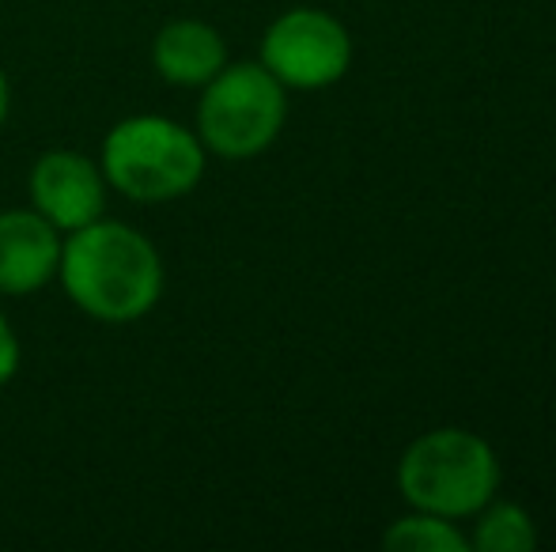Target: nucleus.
Here are the masks:
<instances>
[{"label": "nucleus", "instance_id": "obj_8", "mask_svg": "<svg viewBox=\"0 0 556 552\" xmlns=\"http://www.w3.org/2000/svg\"><path fill=\"white\" fill-rule=\"evenodd\" d=\"M152 65L175 88H205L227 65V46L208 23L170 20L152 42Z\"/></svg>", "mask_w": 556, "mask_h": 552}, {"label": "nucleus", "instance_id": "obj_4", "mask_svg": "<svg viewBox=\"0 0 556 552\" xmlns=\"http://www.w3.org/2000/svg\"><path fill=\"white\" fill-rule=\"evenodd\" d=\"M285 84L265 65H224L205 84L198 106V137L205 152L250 159L265 152L285 126Z\"/></svg>", "mask_w": 556, "mask_h": 552}, {"label": "nucleus", "instance_id": "obj_7", "mask_svg": "<svg viewBox=\"0 0 556 552\" xmlns=\"http://www.w3.org/2000/svg\"><path fill=\"white\" fill-rule=\"evenodd\" d=\"M61 231L35 208L0 213V295H30L58 280Z\"/></svg>", "mask_w": 556, "mask_h": 552}, {"label": "nucleus", "instance_id": "obj_9", "mask_svg": "<svg viewBox=\"0 0 556 552\" xmlns=\"http://www.w3.org/2000/svg\"><path fill=\"white\" fill-rule=\"evenodd\" d=\"M382 545L397 549V552H462L469 545L443 515H409V518H397L387 534H382Z\"/></svg>", "mask_w": 556, "mask_h": 552}, {"label": "nucleus", "instance_id": "obj_11", "mask_svg": "<svg viewBox=\"0 0 556 552\" xmlns=\"http://www.w3.org/2000/svg\"><path fill=\"white\" fill-rule=\"evenodd\" d=\"M20 371V337L8 325V318L0 314V386H8Z\"/></svg>", "mask_w": 556, "mask_h": 552}, {"label": "nucleus", "instance_id": "obj_2", "mask_svg": "<svg viewBox=\"0 0 556 552\" xmlns=\"http://www.w3.org/2000/svg\"><path fill=\"white\" fill-rule=\"evenodd\" d=\"M99 167L111 190L140 205H163L198 190L205 175V144L163 114H137L106 133Z\"/></svg>", "mask_w": 556, "mask_h": 552}, {"label": "nucleus", "instance_id": "obj_12", "mask_svg": "<svg viewBox=\"0 0 556 552\" xmlns=\"http://www.w3.org/2000/svg\"><path fill=\"white\" fill-rule=\"evenodd\" d=\"M8 111H12V88H8V76H4V68H0V129H4V121H8Z\"/></svg>", "mask_w": 556, "mask_h": 552}, {"label": "nucleus", "instance_id": "obj_10", "mask_svg": "<svg viewBox=\"0 0 556 552\" xmlns=\"http://www.w3.org/2000/svg\"><path fill=\"white\" fill-rule=\"evenodd\" d=\"M473 545L484 552H527L538 545V534L522 508H515V503H496V508L477 523Z\"/></svg>", "mask_w": 556, "mask_h": 552}, {"label": "nucleus", "instance_id": "obj_6", "mask_svg": "<svg viewBox=\"0 0 556 552\" xmlns=\"http://www.w3.org/2000/svg\"><path fill=\"white\" fill-rule=\"evenodd\" d=\"M30 208L53 223L61 235L88 228L106 208V178L91 155L53 147L30 167Z\"/></svg>", "mask_w": 556, "mask_h": 552}, {"label": "nucleus", "instance_id": "obj_1", "mask_svg": "<svg viewBox=\"0 0 556 552\" xmlns=\"http://www.w3.org/2000/svg\"><path fill=\"white\" fill-rule=\"evenodd\" d=\"M58 280L65 295L96 322L125 325L155 310L163 295V258L148 235L114 220L68 231Z\"/></svg>", "mask_w": 556, "mask_h": 552}, {"label": "nucleus", "instance_id": "obj_3", "mask_svg": "<svg viewBox=\"0 0 556 552\" xmlns=\"http://www.w3.org/2000/svg\"><path fill=\"white\" fill-rule=\"evenodd\" d=\"M397 485L413 508L428 515L462 518L492 500L500 485V465L481 435L443 427V432L420 435L405 450L397 465Z\"/></svg>", "mask_w": 556, "mask_h": 552}, {"label": "nucleus", "instance_id": "obj_5", "mask_svg": "<svg viewBox=\"0 0 556 552\" xmlns=\"http://www.w3.org/2000/svg\"><path fill=\"white\" fill-rule=\"evenodd\" d=\"M352 61V38L333 15L318 8H292L262 38V65L285 88H330Z\"/></svg>", "mask_w": 556, "mask_h": 552}]
</instances>
